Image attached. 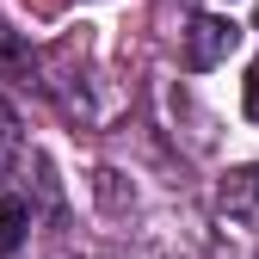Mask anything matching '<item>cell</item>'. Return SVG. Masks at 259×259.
<instances>
[{"label": "cell", "mask_w": 259, "mask_h": 259, "mask_svg": "<svg viewBox=\"0 0 259 259\" xmlns=\"http://www.w3.org/2000/svg\"><path fill=\"white\" fill-rule=\"evenodd\" d=\"M241 50V25L235 19H222V13H204V19H191V31H185V68H222V62H229Z\"/></svg>", "instance_id": "obj_1"}, {"label": "cell", "mask_w": 259, "mask_h": 259, "mask_svg": "<svg viewBox=\"0 0 259 259\" xmlns=\"http://www.w3.org/2000/svg\"><path fill=\"white\" fill-rule=\"evenodd\" d=\"M216 204L229 210V216H259V167H235L229 179H222Z\"/></svg>", "instance_id": "obj_2"}, {"label": "cell", "mask_w": 259, "mask_h": 259, "mask_svg": "<svg viewBox=\"0 0 259 259\" xmlns=\"http://www.w3.org/2000/svg\"><path fill=\"white\" fill-rule=\"evenodd\" d=\"M25 229H31V210L19 198H0V259H13L25 247Z\"/></svg>", "instance_id": "obj_3"}, {"label": "cell", "mask_w": 259, "mask_h": 259, "mask_svg": "<svg viewBox=\"0 0 259 259\" xmlns=\"http://www.w3.org/2000/svg\"><path fill=\"white\" fill-rule=\"evenodd\" d=\"M99 204H105V210H123V191H117V173H99Z\"/></svg>", "instance_id": "obj_4"}, {"label": "cell", "mask_w": 259, "mask_h": 259, "mask_svg": "<svg viewBox=\"0 0 259 259\" xmlns=\"http://www.w3.org/2000/svg\"><path fill=\"white\" fill-rule=\"evenodd\" d=\"M241 105H247V117L259 123V62L247 68V93H241Z\"/></svg>", "instance_id": "obj_5"}]
</instances>
